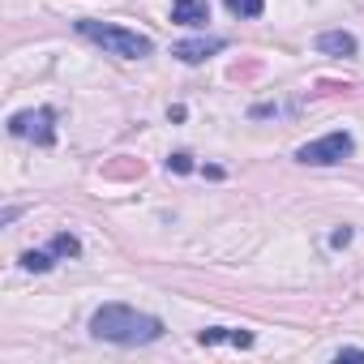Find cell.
<instances>
[{
	"instance_id": "6da1fadb",
	"label": "cell",
	"mask_w": 364,
	"mask_h": 364,
	"mask_svg": "<svg viewBox=\"0 0 364 364\" xmlns=\"http://www.w3.org/2000/svg\"><path fill=\"white\" fill-rule=\"evenodd\" d=\"M90 334L116 347H146L154 338H163V321L150 313H137L129 304H103L90 317Z\"/></svg>"
},
{
	"instance_id": "7a4b0ae2",
	"label": "cell",
	"mask_w": 364,
	"mask_h": 364,
	"mask_svg": "<svg viewBox=\"0 0 364 364\" xmlns=\"http://www.w3.org/2000/svg\"><path fill=\"white\" fill-rule=\"evenodd\" d=\"M77 35L82 39H90V43H99L103 52H112V56H120V60H141V56H150L154 52V43L146 39V35H137V31H124V26H116V22H77Z\"/></svg>"
},
{
	"instance_id": "3957f363",
	"label": "cell",
	"mask_w": 364,
	"mask_h": 364,
	"mask_svg": "<svg viewBox=\"0 0 364 364\" xmlns=\"http://www.w3.org/2000/svg\"><path fill=\"white\" fill-rule=\"evenodd\" d=\"M351 150H355V141H351V133H326V137H317V141H309V146H300L296 150V159L300 163H309V167H334V163H343V159H351Z\"/></svg>"
},
{
	"instance_id": "277c9868",
	"label": "cell",
	"mask_w": 364,
	"mask_h": 364,
	"mask_svg": "<svg viewBox=\"0 0 364 364\" xmlns=\"http://www.w3.org/2000/svg\"><path fill=\"white\" fill-rule=\"evenodd\" d=\"M9 133H14V137H26V141H35V146H52V141H56V112H52V107L18 112V116H9Z\"/></svg>"
},
{
	"instance_id": "5b68a950",
	"label": "cell",
	"mask_w": 364,
	"mask_h": 364,
	"mask_svg": "<svg viewBox=\"0 0 364 364\" xmlns=\"http://www.w3.org/2000/svg\"><path fill=\"white\" fill-rule=\"evenodd\" d=\"M228 43L223 39H189V43H176V60H185V65H202L206 56H215V52H223Z\"/></svg>"
},
{
	"instance_id": "8992f818",
	"label": "cell",
	"mask_w": 364,
	"mask_h": 364,
	"mask_svg": "<svg viewBox=\"0 0 364 364\" xmlns=\"http://www.w3.org/2000/svg\"><path fill=\"white\" fill-rule=\"evenodd\" d=\"M171 22L176 26H206L210 22L206 0H171Z\"/></svg>"
},
{
	"instance_id": "52a82bcc",
	"label": "cell",
	"mask_w": 364,
	"mask_h": 364,
	"mask_svg": "<svg viewBox=\"0 0 364 364\" xmlns=\"http://www.w3.org/2000/svg\"><path fill=\"white\" fill-rule=\"evenodd\" d=\"M317 52H321V56H355V35H347V31H326V35H317Z\"/></svg>"
},
{
	"instance_id": "ba28073f",
	"label": "cell",
	"mask_w": 364,
	"mask_h": 364,
	"mask_svg": "<svg viewBox=\"0 0 364 364\" xmlns=\"http://www.w3.org/2000/svg\"><path fill=\"white\" fill-rule=\"evenodd\" d=\"M202 347H215V343H236V347H253V334L249 330H228V326H215V330H202L198 334Z\"/></svg>"
},
{
	"instance_id": "9c48e42d",
	"label": "cell",
	"mask_w": 364,
	"mask_h": 364,
	"mask_svg": "<svg viewBox=\"0 0 364 364\" xmlns=\"http://www.w3.org/2000/svg\"><path fill=\"white\" fill-rule=\"evenodd\" d=\"M223 5L236 14V18H262V9H266V0H223Z\"/></svg>"
},
{
	"instance_id": "30bf717a",
	"label": "cell",
	"mask_w": 364,
	"mask_h": 364,
	"mask_svg": "<svg viewBox=\"0 0 364 364\" xmlns=\"http://www.w3.org/2000/svg\"><path fill=\"white\" fill-rule=\"evenodd\" d=\"M52 249L48 253H22V270H31V274H43V270H52Z\"/></svg>"
},
{
	"instance_id": "8fae6325",
	"label": "cell",
	"mask_w": 364,
	"mask_h": 364,
	"mask_svg": "<svg viewBox=\"0 0 364 364\" xmlns=\"http://www.w3.org/2000/svg\"><path fill=\"white\" fill-rule=\"evenodd\" d=\"M52 253H56V257H77V253H82V245H77V236L60 232V236L52 240Z\"/></svg>"
},
{
	"instance_id": "7c38bea8",
	"label": "cell",
	"mask_w": 364,
	"mask_h": 364,
	"mask_svg": "<svg viewBox=\"0 0 364 364\" xmlns=\"http://www.w3.org/2000/svg\"><path fill=\"white\" fill-rule=\"evenodd\" d=\"M167 167H171V171H193V159H189V154H171Z\"/></svg>"
},
{
	"instance_id": "4fadbf2b",
	"label": "cell",
	"mask_w": 364,
	"mask_h": 364,
	"mask_svg": "<svg viewBox=\"0 0 364 364\" xmlns=\"http://www.w3.org/2000/svg\"><path fill=\"white\" fill-rule=\"evenodd\" d=\"M330 245H334V249H343V245H351V228H338V232L330 236Z\"/></svg>"
},
{
	"instance_id": "5bb4252c",
	"label": "cell",
	"mask_w": 364,
	"mask_h": 364,
	"mask_svg": "<svg viewBox=\"0 0 364 364\" xmlns=\"http://www.w3.org/2000/svg\"><path fill=\"white\" fill-rule=\"evenodd\" d=\"M334 355H338V360H364V347H338Z\"/></svg>"
}]
</instances>
